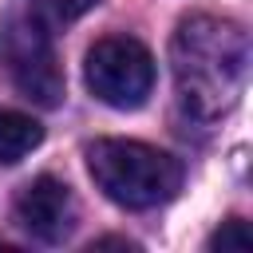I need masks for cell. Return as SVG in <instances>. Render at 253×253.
<instances>
[{"label":"cell","instance_id":"cell-6","mask_svg":"<svg viewBox=\"0 0 253 253\" xmlns=\"http://www.w3.org/2000/svg\"><path fill=\"white\" fill-rule=\"evenodd\" d=\"M43 142V126L24 111H0V162L16 166Z\"/></svg>","mask_w":253,"mask_h":253},{"label":"cell","instance_id":"cell-5","mask_svg":"<svg viewBox=\"0 0 253 253\" xmlns=\"http://www.w3.org/2000/svg\"><path fill=\"white\" fill-rule=\"evenodd\" d=\"M16 221L43 245H59L67 241V233L75 229V198L71 190L51 178V174H40L32 178L20 198H16Z\"/></svg>","mask_w":253,"mask_h":253},{"label":"cell","instance_id":"cell-8","mask_svg":"<svg viewBox=\"0 0 253 253\" xmlns=\"http://www.w3.org/2000/svg\"><path fill=\"white\" fill-rule=\"evenodd\" d=\"M249 245H253V233L245 229V221H241V217H229V221H225V225H221V229L210 237V249H221V253H225V249L245 253Z\"/></svg>","mask_w":253,"mask_h":253},{"label":"cell","instance_id":"cell-4","mask_svg":"<svg viewBox=\"0 0 253 253\" xmlns=\"http://www.w3.org/2000/svg\"><path fill=\"white\" fill-rule=\"evenodd\" d=\"M0 55L8 63L12 83L40 107H55L63 99V71L51 47V36L40 16H12L0 28Z\"/></svg>","mask_w":253,"mask_h":253},{"label":"cell","instance_id":"cell-2","mask_svg":"<svg viewBox=\"0 0 253 253\" xmlns=\"http://www.w3.org/2000/svg\"><path fill=\"white\" fill-rule=\"evenodd\" d=\"M87 170L95 186L126 206V210H150L178 194L182 186V162L158 146L134 142V138H99L87 146Z\"/></svg>","mask_w":253,"mask_h":253},{"label":"cell","instance_id":"cell-7","mask_svg":"<svg viewBox=\"0 0 253 253\" xmlns=\"http://www.w3.org/2000/svg\"><path fill=\"white\" fill-rule=\"evenodd\" d=\"M28 4H32V12H36L40 20H51V24H71V20H79L83 12L99 8L103 0H28Z\"/></svg>","mask_w":253,"mask_h":253},{"label":"cell","instance_id":"cell-3","mask_svg":"<svg viewBox=\"0 0 253 253\" xmlns=\"http://www.w3.org/2000/svg\"><path fill=\"white\" fill-rule=\"evenodd\" d=\"M83 79L91 95L115 111H134L154 91V59L130 36H107L87 51Z\"/></svg>","mask_w":253,"mask_h":253},{"label":"cell","instance_id":"cell-1","mask_svg":"<svg viewBox=\"0 0 253 253\" xmlns=\"http://www.w3.org/2000/svg\"><path fill=\"white\" fill-rule=\"evenodd\" d=\"M170 67L182 107L194 119H217L245 87L249 40L233 20L190 16L170 40Z\"/></svg>","mask_w":253,"mask_h":253}]
</instances>
